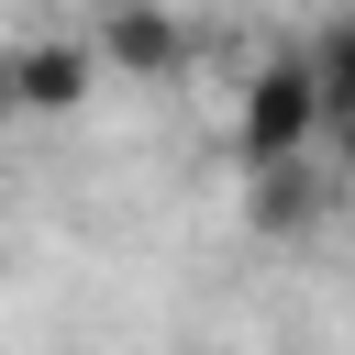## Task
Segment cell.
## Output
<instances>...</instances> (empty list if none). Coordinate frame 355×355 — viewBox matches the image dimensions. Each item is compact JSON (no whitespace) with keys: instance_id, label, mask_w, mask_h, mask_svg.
Instances as JSON below:
<instances>
[{"instance_id":"obj_2","label":"cell","mask_w":355,"mask_h":355,"mask_svg":"<svg viewBox=\"0 0 355 355\" xmlns=\"http://www.w3.org/2000/svg\"><path fill=\"white\" fill-rule=\"evenodd\" d=\"M89 89H100V55H89V44H67V33H44V44H11V111H33V122H67Z\"/></svg>"},{"instance_id":"obj_4","label":"cell","mask_w":355,"mask_h":355,"mask_svg":"<svg viewBox=\"0 0 355 355\" xmlns=\"http://www.w3.org/2000/svg\"><path fill=\"white\" fill-rule=\"evenodd\" d=\"M311 211H322V178H311V155H277V166H255V189H244V222H255V233H311Z\"/></svg>"},{"instance_id":"obj_5","label":"cell","mask_w":355,"mask_h":355,"mask_svg":"<svg viewBox=\"0 0 355 355\" xmlns=\"http://www.w3.org/2000/svg\"><path fill=\"white\" fill-rule=\"evenodd\" d=\"M0 122H11V55H0Z\"/></svg>"},{"instance_id":"obj_1","label":"cell","mask_w":355,"mask_h":355,"mask_svg":"<svg viewBox=\"0 0 355 355\" xmlns=\"http://www.w3.org/2000/svg\"><path fill=\"white\" fill-rule=\"evenodd\" d=\"M233 133H244V155H255V166H277V155H311V133H322L311 55H266V67L244 78V111H233Z\"/></svg>"},{"instance_id":"obj_3","label":"cell","mask_w":355,"mask_h":355,"mask_svg":"<svg viewBox=\"0 0 355 355\" xmlns=\"http://www.w3.org/2000/svg\"><path fill=\"white\" fill-rule=\"evenodd\" d=\"M89 55L122 67V78H178V67H189V33H178V11H155V0H111L100 33H89Z\"/></svg>"}]
</instances>
